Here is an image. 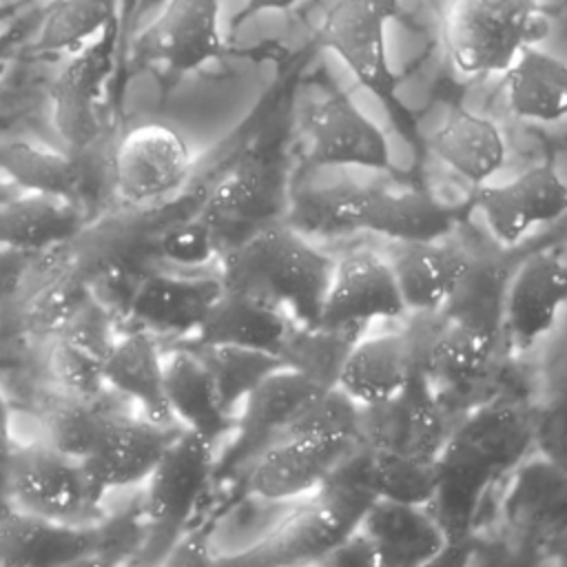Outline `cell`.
Wrapping results in <instances>:
<instances>
[{
    "label": "cell",
    "mask_w": 567,
    "mask_h": 567,
    "mask_svg": "<svg viewBox=\"0 0 567 567\" xmlns=\"http://www.w3.org/2000/svg\"><path fill=\"white\" fill-rule=\"evenodd\" d=\"M532 443V421L512 403H489L470 414L447 434L436 456V492L430 505L447 536V549H458L472 532V523L485 489Z\"/></svg>",
    "instance_id": "6da1fadb"
},
{
    "label": "cell",
    "mask_w": 567,
    "mask_h": 567,
    "mask_svg": "<svg viewBox=\"0 0 567 567\" xmlns=\"http://www.w3.org/2000/svg\"><path fill=\"white\" fill-rule=\"evenodd\" d=\"M374 498L377 494L368 481L365 447L359 443L261 540L237 556L221 558V563L275 567L319 563L359 527Z\"/></svg>",
    "instance_id": "7a4b0ae2"
},
{
    "label": "cell",
    "mask_w": 567,
    "mask_h": 567,
    "mask_svg": "<svg viewBox=\"0 0 567 567\" xmlns=\"http://www.w3.org/2000/svg\"><path fill=\"white\" fill-rule=\"evenodd\" d=\"M290 226L308 233L370 230L394 241H439L454 228V210L412 186L339 184L299 193Z\"/></svg>",
    "instance_id": "3957f363"
},
{
    "label": "cell",
    "mask_w": 567,
    "mask_h": 567,
    "mask_svg": "<svg viewBox=\"0 0 567 567\" xmlns=\"http://www.w3.org/2000/svg\"><path fill=\"white\" fill-rule=\"evenodd\" d=\"M224 288L257 290L277 299L297 323L321 319L334 261L290 224L270 221L221 255Z\"/></svg>",
    "instance_id": "277c9868"
},
{
    "label": "cell",
    "mask_w": 567,
    "mask_h": 567,
    "mask_svg": "<svg viewBox=\"0 0 567 567\" xmlns=\"http://www.w3.org/2000/svg\"><path fill=\"white\" fill-rule=\"evenodd\" d=\"M215 476V445L197 432L184 430L144 481L142 520L144 538L140 560L162 563L188 523Z\"/></svg>",
    "instance_id": "5b68a950"
},
{
    "label": "cell",
    "mask_w": 567,
    "mask_h": 567,
    "mask_svg": "<svg viewBox=\"0 0 567 567\" xmlns=\"http://www.w3.org/2000/svg\"><path fill=\"white\" fill-rule=\"evenodd\" d=\"M547 31L538 0H454L443 40L452 64L465 75L503 73L520 47Z\"/></svg>",
    "instance_id": "8992f818"
},
{
    "label": "cell",
    "mask_w": 567,
    "mask_h": 567,
    "mask_svg": "<svg viewBox=\"0 0 567 567\" xmlns=\"http://www.w3.org/2000/svg\"><path fill=\"white\" fill-rule=\"evenodd\" d=\"M13 507L64 523H95L102 496L93 489L82 463L44 439L13 443L2 463Z\"/></svg>",
    "instance_id": "52a82bcc"
},
{
    "label": "cell",
    "mask_w": 567,
    "mask_h": 567,
    "mask_svg": "<svg viewBox=\"0 0 567 567\" xmlns=\"http://www.w3.org/2000/svg\"><path fill=\"white\" fill-rule=\"evenodd\" d=\"M193 173L186 140L171 126L146 122L128 128L111 157V182L117 199L135 210L171 202Z\"/></svg>",
    "instance_id": "ba28073f"
},
{
    "label": "cell",
    "mask_w": 567,
    "mask_h": 567,
    "mask_svg": "<svg viewBox=\"0 0 567 567\" xmlns=\"http://www.w3.org/2000/svg\"><path fill=\"white\" fill-rule=\"evenodd\" d=\"M394 0H337L323 16L319 42L339 55L354 80L374 97L396 106L399 75L388 58L385 27L394 18Z\"/></svg>",
    "instance_id": "9c48e42d"
},
{
    "label": "cell",
    "mask_w": 567,
    "mask_h": 567,
    "mask_svg": "<svg viewBox=\"0 0 567 567\" xmlns=\"http://www.w3.org/2000/svg\"><path fill=\"white\" fill-rule=\"evenodd\" d=\"M120 29L122 18L73 51L53 80V124L71 155H84L100 133L97 104L115 64Z\"/></svg>",
    "instance_id": "30bf717a"
},
{
    "label": "cell",
    "mask_w": 567,
    "mask_h": 567,
    "mask_svg": "<svg viewBox=\"0 0 567 567\" xmlns=\"http://www.w3.org/2000/svg\"><path fill=\"white\" fill-rule=\"evenodd\" d=\"M359 439L363 445L403 456L434 461L447 439L432 381L416 363L405 388L379 403L361 405Z\"/></svg>",
    "instance_id": "8fae6325"
},
{
    "label": "cell",
    "mask_w": 567,
    "mask_h": 567,
    "mask_svg": "<svg viewBox=\"0 0 567 567\" xmlns=\"http://www.w3.org/2000/svg\"><path fill=\"white\" fill-rule=\"evenodd\" d=\"M321 390L326 388L290 368H277L261 379L235 416V439L221 461H215V474H228L248 465L261 450L284 439L297 414Z\"/></svg>",
    "instance_id": "7c38bea8"
},
{
    "label": "cell",
    "mask_w": 567,
    "mask_h": 567,
    "mask_svg": "<svg viewBox=\"0 0 567 567\" xmlns=\"http://www.w3.org/2000/svg\"><path fill=\"white\" fill-rule=\"evenodd\" d=\"M224 49L219 0H166L159 16L137 33L133 58L182 75L221 58Z\"/></svg>",
    "instance_id": "4fadbf2b"
},
{
    "label": "cell",
    "mask_w": 567,
    "mask_h": 567,
    "mask_svg": "<svg viewBox=\"0 0 567 567\" xmlns=\"http://www.w3.org/2000/svg\"><path fill=\"white\" fill-rule=\"evenodd\" d=\"M179 432L182 425L109 412L95 447L80 463L93 489L104 496L111 489L144 483Z\"/></svg>",
    "instance_id": "5bb4252c"
},
{
    "label": "cell",
    "mask_w": 567,
    "mask_h": 567,
    "mask_svg": "<svg viewBox=\"0 0 567 567\" xmlns=\"http://www.w3.org/2000/svg\"><path fill=\"white\" fill-rule=\"evenodd\" d=\"M277 206L279 186L272 166L266 157L248 153L204 195L197 213L213 228L224 252L275 221Z\"/></svg>",
    "instance_id": "9a60e30c"
},
{
    "label": "cell",
    "mask_w": 567,
    "mask_h": 567,
    "mask_svg": "<svg viewBox=\"0 0 567 567\" xmlns=\"http://www.w3.org/2000/svg\"><path fill=\"white\" fill-rule=\"evenodd\" d=\"M308 164L390 168V148L381 128L359 111L343 93H332L317 102L306 120Z\"/></svg>",
    "instance_id": "2e32d148"
},
{
    "label": "cell",
    "mask_w": 567,
    "mask_h": 567,
    "mask_svg": "<svg viewBox=\"0 0 567 567\" xmlns=\"http://www.w3.org/2000/svg\"><path fill=\"white\" fill-rule=\"evenodd\" d=\"M357 445L321 436L279 439L248 463L246 489L264 501L301 498L317 489Z\"/></svg>",
    "instance_id": "e0dca14e"
},
{
    "label": "cell",
    "mask_w": 567,
    "mask_h": 567,
    "mask_svg": "<svg viewBox=\"0 0 567 567\" xmlns=\"http://www.w3.org/2000/svg\"><path fill=\"white\" fill-rule=\"evenodd\" d=\"M221 290L219 277H182L151 270L137 284L124 317L131 326L144 328L155 337L166 334L184 341L195 334Z\"/></svg>",
    "instance_id": "ac0fdd59"
},
{
    "label": "cell",
    "mask_w": 567,
    "mask_h": 567,
    "mask_svg": "<svg viewBox=\"0 0 567 567\" xmlns=\"http://www.w3.org/2000/svg\"><path fill=\"white\" fill-rule=\"evenodd\" d=\"M476 204L489 233L503 246H514L532 226L567 213V184L551 164H538L507 184L481 186Z\"/></svg>",
    "instance_id": "d6986e66"
},
{
    "label": "cell",
    "mask_w": 567,
    "mask_h": 567,
    "mask_svg": "<svg viewBox=\"0 0 567 567\" xmlns=\"http://www.w3.org/2000/svg\"><path fill=\"white\" fill-rule=\"evenodd\" d=\"M405 312L390 264L372 250H357L334 264L319 323L370 326L377 319H401Z\"/></svg>",
    "instance_id": "ffe728a7"
},
{
    "label": "cell",
    "mask_w": 567,
    "mask_h": 567,
    "mask_svg": "<svg viewBox=\"0 0 567 567\" xmlns=\"http://www.w3.org/2000/svg\"><path fill=\"white\" fill-rule=\"evenodd\" d=\"M97 547L95 523H64L18 507L0 516V565L7 567L84 563L97 556Z\"/></svg>",
    "instance_id": "44dd1931"
},
{
    "label": "cell",
    "mask_w": 567,
    "mask_h": 567,
    "mask_svg": "<svg viewBox=\"0 0 567 567\" xmlns=\"http://www.w3.org/2000/svg\"><path fill=\"white\" fill-rule=\"evenodd\" d=\"M563 306H567V264L551 252H534L509 279L503 326L514 346L527 350L554 330Z\"/></svg>",
    "instance_id": "7402d4cb"
},
{
    "label": "cell",
    "mask_w": 567,
    "mask_h": 567,
    "mask_svg": "<svg viewBox=\"0 0 567 567\" xmlns=\"http://www.w3.org/2000/svg\"><path fill=\"white\" fill-rule=\"evenodd\" d=\"M292 321L295 319L290 312L277 299L264 292L224 288L195 334L184 341L228 343L264 350L277 357Z\"/></svg>",
    "instance_id": "603a6c76"
},
{
    "label": "cell",
    "mask_w": 567,
    "mask_h": 567,
    "mask_svg": "<svg viewBox=\"0 0 567 567\" xmlns=\"http://www.w3.org/2000/svg\"><path fill=\"white\" fill-rule=\"evenodd\" d=\"M359 529L379 551L381 567H416L447 549V536L436 516L423 505L374 498Z\"/></svg>",
    "instance_id": "cb8c5ba5"
},
{
    "label": "cell",
    "mask_w": 567,
    "mask_h": 567,
    "mask_svg": "<svg viewBox=\"0 0 567 567\" xmlns=\"http://www.w3.org/2000/svg\"><path fill=\"white\" fill-rule=\"evenodd\" d=\"M106 388L133 399L140 414L162 423L179 425L164 392V354L153 332L131 326L117 334L104 359Z\"/></svg>",
    "instance_id": "d4e9b609"
},
{
    "label": "cell",
    "mask_w": 567,
    "mask_h": 567,
    "mask_svg": "<svg viewBox=\"0 0 567 567\" xmlns=\"http://www.w3.org/2000/svg\"><path fill=\"white\" fill-rule=\"evenodd\" d=\"M416 365V348L410 332H388L359 339L350 350L337 385L359 405H370L399 394Z\"/></svg>",
    "instance_id": "484cf974"
},
{
    "label": "cell",
    "mask_w": 567,
    "mask_h": 567,
    "mask_svg": "<svg viewBox=\"0 0 567 567\" xmlns=\"http://www.w3.org/2000/svg\"><path fill=\"white\" fill-rule=\"evenodd\" d=\"M388 264L405 308L434 315L463 279L470 257L436 241H399Z\"/></svg>",
    "instance_id": "4316f807"
},
{
    "label": "cell",
    "mask_w": 567,
    "mask_h": 567,
    "mask_svg": "<svg viewBox=\"0 0 567 567\" xmlns=\"http://www.w3.org/2000/svg\"><path fill=\"white\" fill-rule=\"evenodd\" d=\"M164 392L175 421L208 443L215 445L235 427V419L219 405L206 365L186 346L164 354Z\"/></svg>",
    "instance_id": "83f0119b"
},
{
    "label": "cell",
    "mask_w": 567,
    "mask_h": 567,
    "mask_svg": "<svg viewBox=\"0 0 567 567\" xmlns=\"http://www.w3.org/2000/svg\"><path fill=\"white\" fill-rule=\"evenodd\" d=\"M84 233L82 204L38 193H20L0 206V246L49 250L69 246Z\"/></svg>",
    "instance_id": "f1b7e54d"
},
{
    "label": "cell",
    "mask_w": 567,
    "mask_h": 567,
    "mask_svg": "<svg viewBox=\"0 0 567 567\" xmlns=\"http://www.w3.org/2000/svg\"><path fill=\"white\" fill-rule=\"evenodd\" d=\"M507 102L516 117L558 122L567 117V62L525 44L503 71Z\"/></svg>",
    "instance_id": "f546056e"
},
{
    "label": "cell",
    "mask_w": 567,
    "mask_h": 567,
    "mask_svg": "<svg viewBox=\"0 0 567 567\" xmlns=\"http://www.w3.org/2000/svg\"><path fill=\"white\" fill-rule=\"evenodd\" d=\"M430 148L458 175L474 184L501 171L505 140L496 124L465 109H450L443 124L430 137Z\"/></svg>",
    "instance_id": "4dcf8cb0"
},
{
    "label": "cell",
    "mask_w": 567,
    "mask_h": 567,
    "mask_svg": "<svg viewBox=\"0 0 567 567\" xmlns=\"http://www.w3.org/2000/svg\"><path fill=\"white\" fill-rule=\"evenodd\" d=\"M509 279L512 272L503 259L470 257V266L463 279L443 303L439 315L496 343L503 328Z\"/></svg>",
    "instance_id": "1f68e13d"
},
{
    "label": "cell",
    "mask_w": 567,
    "mask_h": 567,
    "mask_svg": "<svg viewBox=\"0 0 567 567\" xmlns=\"http://www.w3.org/2000/svg\"><path fill=\"white\" fill-rule=\"evenodd\" d=\"M439 319L441 323L410 330L416 348V363L430 381H445L450 385H467L476 381L489 363L496 343L443 319L441 315Z\"/></svg>",
    "instance_id": "d6a6232c"
},
{
    "label": "cell",
    "mask_w": 567,
    "mask_h": 567,
    "mask_svg": "<svg viewBox=\"0 0 567 567\" xmlns=\"http://www.w3.org/2000/svg\"><path fill=\"white\" fill-rule=\"evenodd\" d=\"M0 173L22 193L53 195L80 204L84 184L80 157L60 153L38 142H0Z\"/></svg>",
    "instance_id": "836d02e7"
},
{
    "label": "cell",
    "mask_w": 567,
    "mask_h": 567,
    "mask_svg": "<svg viewBox=\"0 0 567 567\" xmlns=\"http://www.w3.org/2000/svg\"><path fill=\"white\" fill-rule=\"evenodd\" d=\"M368 326L363 323L303 326L292 321L277 357L284 368L308 377L321 388H334L350 350Z\"/></svg>",
    "instance_id": "e575fe53"
},
{
    "label": "cell",
    "mask_w": 567,
    "mask_h": 567,
    "mask_svg": "<svg viewBox=\"0 0 567 567\" xmlns=\"http://www.w3.org/2000/svg\"><path fill=\"white\" fill-rule=\"evenodd\" d=\"M179 346L190 348L199 357V361L206 365L213 379L219 405L233 419L237 416L248 392L270 372H275L277 368H284L279 357L264 350L228 346V343H188V341H179Z\"/></svg>",
    "instance_id": "d590c367"
},
{
    "label": "cell",
    "mask_w": 567,
    "mask_h": 567,
    "mask_svg": "<svg viewBox=\"0 0 567 567\" xmlns=\"http://www.w3.org/2000/svg\"><path fill=\"white\" fill-rule=\"evenodd\" d=\"M91 295L82 266L71 257L22 299V319L27 330L33 337L55 339Z\"/></svg>",
    "instance_id": "8d00e7d4"
},
{
    "label": "cell",
    "mask_w": 567,
    "mask_h": 567,
    "mask_svg": "<svg viewBox=\"0 0 567 567\" xmlns=\"http://www.w3.org/2000/svg\"><path fill=\"white\" fill-rule=\"evenodd\" d=\"M120 0H53L44 13L35 51L73 53L120 20Z\"/></svg>",
    "instance_id": "74e56055"
},
{
    "label": "cell",
    "mask_w": 567,
    "mask_h": 567,
    "mask_svg": "<svg viewBox=\"0 0 567 567\" xmlns=\"http://www.w3.org/2000/svg\"><path fill=\"white\" fill-rule=\"evenodd\" d=\"M106 414L109 412L97 405V399H84L58 390V394L44 403V441L58 452L82 461L95 447Z\"/></svg>",
    "instance_id": "f35d334b"
},
{
    "label": "cell",
    "mask_w": 567,
    "mask_h": 567,
    "mask_svg": "<svg viewBox=\"0 0 567 567\" xmlns=\"http://www.w3.org/2000/svg\"><path fill=\"white\" fill-rule=\"evenodd\" d=\"M363 445V443H361ZM365 447L368 481L377 498L430 505L436 492V458L423 461L385 450Z\"/></svg>",
    "instance_id": "ab89813d"
},
{
    "label": "cell",
    "mask_w": 567,
    "mask_h": 567,
    "mask_svg": "<svg viewBox=\"0 0 567 567\" xmlns=\"http://www.w3.org/2000/svg\"><path fill=\"white\" fill-rule=\"evenodd\" d=\"M361 405L339 385L321 390L292 421L286 436H321L361 443ZM284 436V439H286Z\"/></svg>",
    "instance_id": "60d3db41"
},
{
    "label": "cell",
    "mask_w": 567,
    "mask_h": 567,
    "mask_svg": "<svg viewBox=\"0 0 567 567\" xmlns=\"http://www.w3.org/2000/svg\"><path fill=\"white\" fill-rule=\"evenodd\" d=\"M153 250L162 261L184 268L206 266L221 252L213 228L199 217V213L171 221L157 230L153 237Z\"/></svg>",
    "instance_id": "b9f144b4"
},
{
    "label": "cell",
    "mask_w": 567,
    "mask_h": 567,
    "mask_svg": "<svg viewBox=\"0 0 567 567\" xmlns=\"http://www.w3.org/2000/svg\"><path fill=\"white\" fill-rule=\"evenodd\" d=\"M49 372L55 388L66 394L100 399L109 390L104 381V359L64 339H53Z\"/></svg>",
    "instance_id": "7bdbcfd3"
},
{
    "label": "cell",
    "mask_w": 567,
    "mask_h": 567,
    "mask_svg": "<svg viewBox=\"0 0 567 567\" xmlns=\"http://www.w3.org/2000/svg\"><path fill=\"white\" fill-rule=\"evenodd\" d=\"M113 310L102 303L95 295H91L78 310L75 315L66 321V326L60 330L55 339H64L73 346H80L102 359L111 352L117 330H115V319ZM53 341V339H51Z\"/></svg>",
    "instance_id": "ee69618b"
},
{
    "label": "cell",
    "mask_w": 567,
    "mask_h": 567,
    "mask_svg": "<svg viewBox=\"0 0 567 567\" xmlns=\"http://www.w3.org/2000/svg\"><path fill=\"white\" fill-rule=\"evenodd\" d=\"M532 441H536L543 458L567 476V408L545 405L532 425Z\"/></svg>",
    "instance_id": "f6af8a7d"
},
{
    "label": "cell",
    "mask_w": 567,
    "mask_h": 567,
    "mask_svg": "<svg viewBox=\"0 0 567 567\" xmlns=\"http://www.w3.org/2000/svg\"><path fill=\"white\" fill-rule=\"evenodd\" d=\"M545 405L567 408V330L556 334L543 359Z\"/></svg>",
    "instance_id": "bcb514c9"
},
{
    "label": "cell",
    "mask_w": 567,
    "mask_h": 567,
    "mask_svg": "<svg viewBox=\"0 0 567 567\" xmlns=\"http://www.w3.org/2000/svg\"><path fill=\"white\" fill-rule=\"evenodd\" d=\"M319 563L339 567H381L377 547L359 527L350 536H346L334 549H330Z\"/></svg>",
    "instance_id": "7dc6e473"
},
{
    "label": "cell",
    "mask_w": 567,
    "mask_h": 567,
    "mask_svg": "<svg viewBox=\"0 0 567 567\" xmlns=\"http://www.w3.org/2000/svg\"><path fill=\"white\" fill-rule=\"evenodd\" d=\"M208 540H210V527L184 529V534L173 543V547L164 556L162 565L213 563V558L208 556Z\"/></svg>",
    "instance_id": "c3c4849f"
},
{
    "label": "cell",
    "mask_w": 567,
    "mask_h": 567,
    "mask_svg": "<svg viewBox=\"0 0 567 567\" xmlns=\"http://www.w3.org/2000/svg\"><path fill=\"white\" fill-rule=\"evenodd\" d=\"M299 0H246L244 11L239 13V20L259 13V11H286L290 7H295Z\"/></svg>",
    "instance_id": "681fc988"
},
{
    "label": "cell",
    "mask_w": 567,
    "mask_h": 567,
    "mask_svg": "<svg viewBox=\"0 0 567 567\" xmlns=\"http://www.w3.org/2000/svg\"><path fill=\"white\" fill-rule=\"evenodd\" d=\"M13 441H11V423H9V408L0 394V467L11 450Z\"/></svg>",
    "instance_id": "f907efd6"
},
{
    "label": "cell",
    "mask_w": 567,
    "mask_h": 567,
    "mask_svg": "<svg viewBox=\"0 0 567 567\" xmlns=\"http://www.w3.org/2000/svg\"><path fill=\"white\" fill-rule=\"evenodd\" d=\"M4 16H7V11L0 7V22H2ZM13 42H16V29L0 31V69H2V62H4V58L9 53V49L13 47Z\"/></svg>",
    "instance_id": "816d5d0a"
},
{
    "label": "cell",
    "mask_w": 567,
    "mask_h": 567,
    "mask_svg": "<svg viewBox=\"0 0 567 567\" xmlns=\"http://www.w3.org/2000/svg\"><path fill=\"white\" fill-rule=\"evenodd\" d=\"M22 190L18 188V186H13L2 173H0V206L4 204V202H9V199H13L16 195H20Z\"/></svg>",
    "instance_id": "f5cc1de1"
},
{
    "label": "cell",
    "mask_w": 567,
    "mask_h": 567,
    "mask_svg": "<svg viewBox=\"0 0 567 567\" xmlns=\"http://www.w3.org/2000/svg\"><path fill=\"white\" fill-rule=\"evenodd\" d=\"M157 0H137V4L133 7V13H131V20L133 22H137V18H142V13L151 7V4H155Z\"/></svg>",
    "instance_id": "db71d44e"
}]
</instances>
